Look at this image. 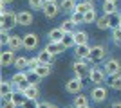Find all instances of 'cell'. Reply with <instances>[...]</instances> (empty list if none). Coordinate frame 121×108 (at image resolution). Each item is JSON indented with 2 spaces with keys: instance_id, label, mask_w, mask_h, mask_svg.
<instances>
[{
  "instance_id": "50",
  "label": "cell",
  "mask_w": 121,
  "mask_h": 108,
  "mask_svg": "<svg viewBox=\"0 0 121 108\" xmlns=\"http://www.w3.org/2000/svg\"><path fill=\"white\" fill-rule=\"evenodd\" d=\"M63 108H72V106H63Z\"/></svg>"
},
{
  "instance_id": "32",
  "label": "cell",
  "mask_w": 121,
  "mask_h": 108,
  "mask_svg": "<svg viewBox=\"0 0 121 108\" xmlns=\"http://www.w3.org/2000/svg\"><path fill=\"white\" fill-rule=\"evenodd\" d=\"M27 4L33 11H42L45 5V0H27Z\"/></svg>"
},
{
  "instance_id": "38",
  "label": "cell",
  "mask_w": 121,
  "mask_h": 108,
  "mask_svg": "<svg viewBox=\"0 0 121 108\" xmlns=\"http://www.w3.org/2000/svg\"><path fill=\"white\" fill-rule=\"evenodd\" d=\"M110 24H112V29H116V27H121L119 25V13H116V15L110 16ZM110 29V31H112Z\"/></svg>"
},
{
  "instance_id": "1",
  "label": "cell",
  "mask_w": 121,
  "mask_h": 108,
  "mask_svg": "<svg viewBox=\"0 0 121 108\" xmlns=\"http://www.w3.org/2000/svg\"><path fill=\"white\" fill-rule=\"evenodd\" d=\"M89 70H91V61H89V60H74V61H72L74 77H78V79L89 77Z\"/></svg>"
},
{
  "instance_id": "44",
  "label": "cell",
  "mask_w": 121,
  "mask_h": 108,
  "mask_svg": "<svg viewBox=\"0 0 121 108\" xmlns=\"http://www.w3.org/2000/svg\"><path fill=\"white\" fill-rule=\"evenodd\" d=\"M0 2H2V4H11L13 0H0Z\"/></svg>"
},
{
  "instance_id": "29",
  "label": "cell",
  "mask_w": 121,
  "mask_h": 108,
  "mask_svg": "<svg viewBox=\"0 0 121 108\" xmlns=\"http://www.w3.org/2000/svg\"><path fill=\"white\" fill-rule=\"evenodd\" d=\"M108 87H110L112 90H116V92H121V72L110 77V81H108Z\"/></svg>"
},
{
  "instance_id": "13",
  "label": "cell",
  "mask_w": 121,
  "mask_h": 108,
  "mask_svg": "<svg viewBox=\"0 0 121 108\" xmlns=\"http://www.w3.org/2000/svg\"><path fill=\"white\" fill-rule=\"evenodd\" d=\"M7 49H11V51H22L24 49V36L20 34H11L9 41H7Z\"/></svg>"
},
{
  "instance_id": "8",
  "label": "cell",
  "mask_w": 121,
  "mask_h": 108,
  "mask_svg": "<svg viewBox=\"0 0 121 108\" xmlns=\"http://www.w3.org/2000/svg\"><path fill=\"white\" fill-rule=\"evenodd\" d=\"M107 96H108V92H107L105 85H94V87L91 88V96H89V97H91L94 103H103L107 99Z\"/></svg>"
},
{
  "instance_id": "31",
  "label": "cell",
  "mask_w": 121,
  "mask_h": 108,
  "mask_svg": "<svg viewBox=\"0 0 121 108\" xmlns=\"http://www.w3.org/2000/svg\"><path fill=\"white\" fill-rule=\"evenodd\" d=\"M61 43L65 45V49H74L76 47V43H74V32H69V34H65V38L61 40Z\"/></svg>"
},
{
  "instance_id": "40",
  "label": "cell",
  "mask_w": 121,
  "mask_h": 108,
  "mask_svg": "<svg viewBox=\"0 0 121 108\" xmlns=\"http://www.w3.org/2000/svg\"><path fill=\"white\" fill-rule=\"evenodd\" d=\"M38 65H42V63H40V60H38L36 56L35 58H29V68H31V70H35Z\"/></svg>"
},
{
  "instance_id": "45",
  "label": "cell",
  "mask_w": 121,
  "mask_h": 108,
  "mask_svg": "<svg viewBox=\"0 0 121 108\" xmlns=\"http://www.w3.org/2000/svg\"><path fill=\"white\" fill-rule=\"evenodd\" d=\"M103 2H112V4H117V0H103Z\"/></svg>"
},
{
  "instance_id": "46",
  "label": "cell",
  "mask_w": 121,
  "mask_h": 108,
  "mask_svg": "<svg viewBox=\"0 0 121 108\" xmlns=\"http://www.w3.org/2000/svg\"><path fill=\"white\" fill-rule=\"evenodd\" d=\"M49 108H58V106H56V104H52V103H51V106Z\"/></svg>"
},
{
  "instance_id": "33",
  "label": "cell",
  "mask_w": 121,
  "mask_h": 108,
  "mask_svg": "<svg viewBox=\"0 0 121 108\" xmlns=\"http://www.w3.org/2000/svg\"><path fill=\"white\" fill-rule=\"evenodd\" d=\"M11 101H13L15 104H18V106L22 108V104H24L25 101H27V97H25L24 94H16V92H15V94H13V99H11Z\"/></svg>"
},
{
  "instance_id": "18",
  "label": "cell",
  "mask_w": 121,
  "mask_h": 108,
  "mask_svg": "<svg viewBox=\"0 0 121 108\" xmlns=\"http://www.w3.org/2000/svg\"><path fill=\"white\" fill-rule=\"evenodd\" d=\"M36 58H38L40 63H43V65H52V61H54V54L47 52L45 49H42V51L36 54Z\"/></svg>"
},
{
  "instance_id": "49",
  "label": "cell",
  "mask_w": 121,
  "mask_h": 108,
  "mask_svg": "<svg viewBox=\"0 0 121 108\" xmlns=\"http://www.w3.org/2000/svg\"><path fill=\"white\" fill-rule=\"evenodd\" d=\"M119 25H121V13H119Z\"/></svg>"
},
{
  "instance_id": "23",
  "label": "cell",
  "mask_w": 121,
  "mask_h": 108,
  "mask_svg": "<svg viewBox=\"0 0 121 108\" xmlns=\"http://www.w3.org/2000/svg\"><path fill=\"white\" fill-rule=\"evenodd\" d=\"M29 79V72L27 70H16L15 74H13V77H11V81L15 83V85H18V83H25Z\"/></svg>"
},
{
  "instance_id": "42",
  "label": "cell",
  "mask_w": 121,
  "mask_h": 108,
  "mask_svg": "<svg viewBox=\"0 0 121 108\" xmlns=\"http://www.w3.org/2000/svg\"><path fill=\"white\" fill-rule=\"evenodd\" d=\"M51 106V103H47V101H40L38 103V108H49Z\"/></svg>"
},
{
  "instance_id": "20",
  "label": "cell",
  "mask_w": 121,
  "mask_h": 108,
  "mask_svg": "<svg viewBox=\"0 0 121 108\" xmlns=\"http://www.w3.org/2000/svg\"><path fill=\"white\" fill-rule=\"evenodd\" d=\"M33 72H35V74L40 77V79H45L47 76H51L52 68H51V65H43V63H42V65H38V67H36Z\"/></svg>"
},
{
  "instance_id": "43",
  "label": "cell",
  "mask_w": 121,
  "mask_h": 108,
  "mask_svg": "<svg viewBox=\"0 0 121 108\" xmlns=\"http://www.w3.org/2000/svg\"><path fill=\"white\" fill-rule=\"evenodd\" d=\"M110 108H121V101H114Z\"/></svg>"
},
{
  "instance_id": "36",
  "label": "cell",
  "mask_w": 121,
  "mask_h": 108,
  "mask_svg": "<svg viewBox=\"0 0 121 108\" xmlns=\"http://www.w3.org/2000/svg\"><path fill=\"white\" fill-rule=\"evenodd\" d=\"M9 38H11V34H7L5 29H2V31H0V45H7Z\"/></svg>"
},
{
  "instance_id": "15",
  "label": "cell",
  "mask_w": 121,
  "mask_h": 108,
  "mask_svg": "<svg viewBox=\"0 0 121 108\" xmlns=\"http://www.w3.org/2000/svg\"><path fill=\"white\" fill-rule=\"evenodd\" d=\"M43 49H45L47 52H51V54H61V52H65L67 49H65V45H63V43H58V41H47V45L43 47Z\"/></svg>"
},
{
  "instance_id": "12",
  "label": "cell",
  "mask_w": 121,
  "mask_h": 108,
  "mask_svg": "<svg viewBox=\"0 0 121 108\" xmlns=\"http://www.w3.org/2000/svg\"><path fill=\"white\" fill-rule=\"evenodd\" d=\"M16 18H18V25H22V27H29V25H33V22H35L33 13H31V11H24V9L16 13Z\"/></svg>"
},
{
  "instance_id": "2",
  "label": "cell",
  "mask_w": 121,
  "mask_h": 108,
  "mask_svg": "<svg viewBox=\"0 0 121 108\" xmlns=\"http://www.w3.org/2000/svg\"><path fill=\"white\" fill-rule=\"evenodd\" d=\"M101 68L105 70L107 77H112V76H116V74L121 72V61L116 60V58H107L103 61V65H101Z\"/></svg>"
},
{
  "instance_id": "22",
  "label": "cell",
  "mask_w": 121,
  "mask_h": 108,
  "mask_svg": "<svg viewBox=\"0 0 121 108\" xmlns=\"http://www.w3.org/2000/svg\"><path fill=\"white\" fill-rule=\"evenodd\" d=\"M101 11H103V15H108V16L119 13L117 4H112V2H103V4H101Z\"/></svg>"
},
{
  "instance_id": "27",
  "label": "cell",
  "mask_w": 121,
  "mask_h": 108,
  "mask_svg": "<svg viewBox=\"0 0 121 108\" xmlns=\"http://www.w3.org/2000/svg\"><path fill=\"white\" fill-rule=\"evenodd\" d=\"M24 96H25L27 99H35V101H38V97H40V88L35 87V85H31V87L25 90Z\"/></svg>"
},
{
  "instance_id": "25",
  "label": "cell",
  "mask_w": 121,
  "mask_h": 108,
  "mask_svg": "<svg viewBox=\"0 0 121 108\" xmlns=\"http://www.w3.org/2000/svg\"><path fill=\"white\" fill-rule=\"evenodd\" d=\"M15 68H16V70H27V68H29V58L18 56V58H16V61H15Z\"/></svg>"
},
{
  "instance_id": "47",
  "label": "cell",
  "mask_w": 121,
  "mask_h": 108,
  "mask_svg": "<svg viewBox=\"0 0 121 108\" xmlns=\"http://www.w3.org/2000/svg\"><path fill=\"white\" fill-rule=\"evenodd\" d=\"M80 108H91V104H85V106H80Z\"/></svg>"
},
{
  "instance_id": "16",
  "label": "cell",
  "mask_w": 121,
  "mask_h": 108,
  "mask_svg": "<svg viewBox=\"0 0 121 108\" xmlns=\"http://www.w3.org/2000/svg\"><path fill=\"white\" fill-rule=\"evenodd\" d=\"M91 9H94V0H81V2H78V4H76L74 13L85 15L87 11H91Z\"/></svg>"
},
{
  "instance_id": "41",
  "label": "cell",
  "mask_w": 121,
  "mask_h": 108,
  "mask_svg": "<svg viewBox=\"0 0 121 108\" xmlns=\"http://www.w3.org/2000/svg\"><path fill=\"white\" fill-rule=\"evenodd\" d=\"M2 108H20V106L15 104L13 101H4V103H2Z\"/></svg>"
},
{
  "instance_id": "7",
  "label": "cell",
  "mask_w": 121,
  "mask_h": 108,
  "mask_svg": "<svg viewBox=\"0 0 121 108\" xmlns=\"http://www.w3.org/2000/svg\"><path fill=\"white\" fill-rule=\"evenodd\" d=\"M42 13H43V16H45L47 20H54L56 16L61 13L60 4H58V2H45V5H43Z\"/></svg>"
},
{
  "instance_id": "24",
  "label": "cell",
  "mask_w": 121,
  "mask_h": 108,
  "mask_svg": "<svg viewBox=\"0 0 121 108\" xmlns=\"http://www.w3.org/2000/svg\"><path fill=\"white\" fill-rule=\"evenodd\" d=\"M74 43L76 45H85V43H89V32L87 31H74Z\"/></svg>"
},
{
  "instance_id": "35",
  "label": "cell",
  "mask_w": 121,
  "mask_h": 108,
  "mask_svg": "<svg viewBox=\"0 0 121 108\" xmlns=\"http://www.w3.org/2000/svg\"><path fill=\"white\" fill-rule=\"evenodd\" d=\"M31 87V83L29 81H25V83H18V85H15V92L16 94H25V90Z\"/></svg>"
},
{
  "instance_id": "5",
  "label": "cell",
  "mask_w": 121,
  "mask_h": 108,
  "mask_svg": "<svg viewBox=\"0 0 121 108\" xmlns=\"http://www.w3.org/2000/svg\"><path fill=\"white\" fill-rule=\"evenodd\" d=\"M13 94H15V83L11 81V79H2L0 81V96H2V101H11Z\"/></svg>"
},
{
  "instance_id": "26",
  "label": "cell",
  "mask_w": 121,
  "mask_h": 108,
  "mask_svg": "<svg viewBox=\"0 0 121 108\" xmlns=\"http://www.w3.org/2000/svg\"><path fill=\"white\" fill-rule=\"evenodd\" d=\"M89 99L87 96H83V94H78L74 99H72V108H80V106H85V104H89Z\"/></svg>"
},
{
  "instance_id": "3",
  "label": "cell",
  "mask_w": 121,
  "mask_h": 108,
  "mask_svg": "<svg viewBox=\"0 0 121 108\" xmlns=\"http://www.w3.org/2000/svg\"><path fill=\"white\" fill-rule=\"evenodd\" d=\"M89 79L94 85H103L107 81V74L98 63H94V65H91V70H89Z\"/></svg>"
},
{
  "instance_id": "28",
  "label": "cell",
  "mask_w": 121,
  "mask_h": 108,
  "mask_svg": "<svg viewBox=\"0 0 121 108\" xmlns=\"http://www.w3.org/2000/svg\"><path fill=\"white\" fill-rule=\"evenodd\" d=\"M96 20H98V13H96V9H91V11H87L85 15H83V24H87V25L96 24Z\"/></svg>"
},
{
  "instance_id": "19",
  "label": "cell",
  "mask_w": 121,
  "mask_h": 108,
  "mask_svg": "<svg viewBox=\"0 0 121 108\" xmlns=\"http://www.w3.org/2000/svg\"><path fill=\"white\" fill-rule=\"evenodd\" d=\"M47 38H49V41H58V43H60V41L65 38V32L61 31L60 27H56V29H51V31L47 32Z\"/></svg>"
},
{
  "instance_id": "21",
  "label": "cell",
  "mask_w": 121,
  "mask_h": 108,
  "mask_svg": "<svg viewBox=\"0 0 121 108\" xmlns=\"http://www.w3.org/2000/svg\"><path fill=\"white\" fill-rule=\"evenodd\" d=\"M58 4H60V9L63 11V13H74L78 2H76V0H60Z\"/></svg>"
},
{
  "instance_id": "37",
  "label": "cell",
  "mask_w": 121,
  "mask_h": 108,
  "mask_svg": "<svg viewBox=\"0 0 121 108\" xmlns=\"http://www.w3.org/2000/svg\"><path fill=\"white\" fill-rule=\"evenodd\" d=\"M71 20L74 22V25H80V24H83V15H80V13H71Z\"/></svg>"
},
{
  "instance_id": "9",
  "label": "cell",
  "mask_w": 121,
  "mask_h": 108,
  "mask_svg": "<svg viewBox=\"0 0 121 108\" xmlns=\"http://www.w3.org/2000/svg\"><path fill=\"white\" fill-rule=\"evenodd\" d=\"M0 20H2V29H5V31L18 25V18H16L15 11H7L5 15H0Z\"/></svg>"
},
{
  "instance_id": "4",
  "label": "cell",
  "mask_w": 121,
  "mask_h": 108,
  "mask_svg": "<svg viewBox=\"0 0 121 108\" xmlns=\"http://www.w3.org/2000/svg\"><path fill=\"white\" fill-rule=\"evenodd\" d=\"M105 60H107V47L105 45H94V47H91V56H89L91 65L99 63V61H105Z\"/></svg>"
},
{
  "instance_id": "48",
  "label": "cell",
  "mask_w": 121,
  "mask_h": 108,
  "mask_svg": "<svg viewBox=\"0 0 121 108\" xmlns=\"http://www.w3.org/2000/svg\"><path fill=\"white\" fill-rule=\"evenodd\" d=\"M45 2H58V0H45Z\"/></svg>"
},
{
  "instance_id": "6",
  "label": "cell",
  "mask_w": 121,
  "mask_h": 108,
  "mask_svg": "<svg viewBox=\"0 0 121 108\" xmlns=\"http://www.w3.org/2000/svg\"><path fill=\"white\" fill-rule=\"evenodd\" d=\"M83 88H85V83L83 79H78V77H71L69 81H65V90L72 96H78V94L83 92Z\"/></svg>"
},
{
  "instance_id": "11",
  "label": "cell",
  "mask_w": 121,
  "mask_h": 108,
  "mask_svg": "<svg viewBox=\"0 0 121 108\" xmlns=\"http://www.w3.org/2000/svg\"><path fill=\"white\" fill-rule=\"evenodd\" d=\"M15 61H16L15 51L7 49V51L0 52V67H2V68H7V67H11V65H15Z\"/></svg>"
},
{
  "instance_id": "34",
  "label": "cell",
  "mask_w": 121,
  "mask_h": 108,
  "mask_svg": "<svg viewBox=\"0 0 121 108\" xmlns=\"http://www.w3.org/2000/svg\"><path fill=\"white\" fill-rule=\"evenodd\" d=\"M112 41H114L116 45H121V27L112 29Z\"/></svg>"
},
{
  "instance_id": "30",
  "label": "cell",
  "mask_w": 121,
  "mask_h": 108,
  "mask_svg": "<svg viewBox=\"0 0 121 108\" xmlns=\"http://www.w3.org/2000/svg\"><path fill=\"white\" fill-rule=\"evenodd\" d=\"M60 29L65 32V34H69V32H74V22H72L71 18H67V20H63V22L60 24Z\"/></svg>"
},
{
  "instance_id": "17",
  "label": "cell",
  "mask_w": 121,
  "mask_h": 108,
  "mask_svg": "<svg viewBox=\"0 0 121 108\" xmlns=\"http://www.w3.org/2000/svg\"><path fill=\"white\" fill-rule=\"evenodd\" d=\"M94 25L99 29V31H107V29H112V24H110V16L108 15H101L98 16V20Z\"/></svg>"
},
{
  "instance_id": "39",
  "label": "cell",
  "mask_w": 121,
  "mask_h": 108,
  "mask_svg": "<svg viewBox=\"0 0 121 108\" xmlns=\"http://www.w3.org/2000/svg\"><path fill=\"white\" fill-rule=\"evenodd\" d=\"M22 108H38V101H35V99H27V101L22 104Z\"/></svg>"
},
{
  "instance_id": "10",
  "label": "cell",
  "mask_w": 121,
  "mask_h": 108,
  "mask_svg": "<svg viewBox=\"0 0 121 108\" xmlns=\"http://www.w3.org/2000/svg\"><path fill=\"white\" fill-rule=\"evenodd\" d=\"M40 45V38L36 32H27L24 34V49L25 51H36Z\"/></svg>"
},
{
  "instance_id": "14",
  "label": "cell",
  "mask_w": 121,
  "mask_h": 108,
  "mask_svg": "<svg viewBox=\"0 0 121 108\" xmlns=\"http://www.w3.org/2000/svg\"><path fill=\"white\" fill-rule=\"evenodd\" d=\"M74 56H76V60H89V56H91V45L89 43L76 45L74 47Z\"/></svg>"
}]
</instances>
